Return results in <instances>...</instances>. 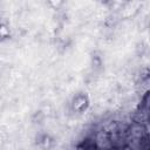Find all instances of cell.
I'll return each mask as SVG.
<instances>
[{
    "instance_id": "1",
    "label": "cell",
    "mask_w": 150,
    "mask_h": 150,
    "mask_svg": "<svg viewBox=\"0 0 150 150\" xmlns=\"http://www.w3.org/2000/svg\"><path fill=\"white\" fill-rule=\"evenodd\" d=\"M89 105V98L83 93H80L73 97L71 101V109L76 112H83Z\"/></svg>"
},
{
    "instance_id": "2",
    "label": "cell",
    "mask_w": 150,
    "mask_h": 150,
    "mask_svg": "<svg viewBox=\"0 0 150 150\" xmlns=\"http://www.w3.org/2000/svg\"><path fill=\"white\" fill-rule=\"evenodd\" d=\"M11 38V28L7 23L0 21V41H5Z\"/></svg>"
}]
</instances>
